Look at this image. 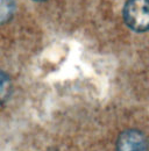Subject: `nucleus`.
Segmentation results:
<instances>
[{"label":"nucleus","instance_id":"nucleus-4","mask_svg":"<svg viewBox=\"0 0 149 151\" xmlns=\"http://www.w3.org/2000/svg\"><path fill=\"white\" fill-rule=\"evenodd\" d=\"M14 9V0H0V24H4L12 19Z\"/></svg>","mask_w":149,"mask_h":151},{"label":"nucleus","instance_id":"nucleus-5","mask_svg":"<svg viewBox=\"0 0 149 151\" xmlns=\"http://www.w3.org/2000/svg\"><path fill=\"white\" fill-rule=\"evenodd\" d=\"M34 1H44V0H34Z\"/></svg>","mask_w":149,"mask_h":151},{"label":"nucleus","instance_id":"nucleus-1","mask_svg":"<svg viewBox=\"0 0 149 151\" xmlns=\"http://www.w3.org/2000/svg\"><path fill=\"white\" fill-rule=\"evenodd\" d=\"M124 18L130 29L149 30V0H128L124 8Z\"/></svg>","mask_w":149,"mask_h":151},{"label":"nucleus","instance_id":"nucleus-3","mask_svg":"<svg viewBox=\"0 0 149 151\" xmlns=\"http://www.w3.org/2000/svg\"><path fill=\"white\" fill-rule=\"evenodd\" d=\"M12 93V81L8 75L0 70V105L6 102Z\"/></svg>","mask_w":149,"mask_h":151},{"label":"nucleus","instance_id":"nucleus-2","mask_svg":"<svg viewBox=\"0 0 149 151\" xmlns=\"http://www.w3.org/2000/svg\"><path fill=\"white\" fill-rule=\"evenodd\" d=\"M116 151H148V141L141 132L129 129L119 136Z\"/></svg>","mask_w":149,"mask_h":151}]
</instances>
